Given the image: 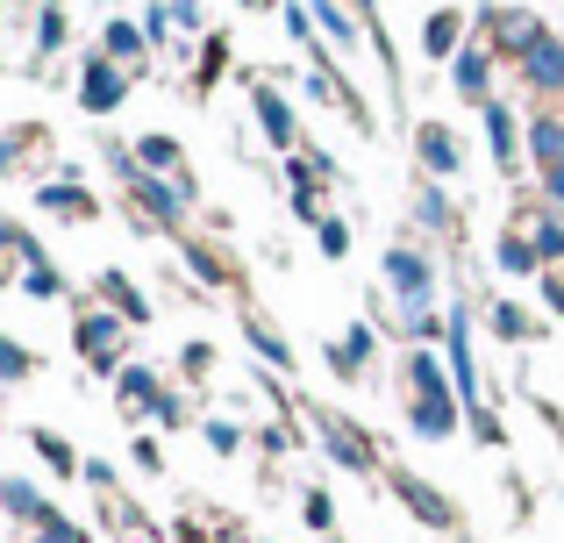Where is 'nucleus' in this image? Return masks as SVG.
Masks as SVG:
<instances>
[{
	"mask_svg": "<svg viewBox=\"0 0 564 543\" xmlns=\"http://www.w3.org/2000/svg\"><path fill=\"white\" fill-rule=\"evenodd\" d=\"M457 393L443 387V393H408V430L414 436H429V444H443V436H457Z\"/></svg>",
	"mask_w": 564,
	"mask_h": 543,
	"instance_id": "4",
	"label": "nucleus"
},
{
	"mask_svg": "<svg viewBox=\"0 0 564 543\" xmlns=\"http://www.w3.org/2000/svg\"><path fill=\"white\" fill-rule=\"evenodd\" d=\"M0 501H8L14 522H51V508L36 501V487H29V479H8V487H0Z\"/></svg>",
	"mask_w": 564,
	"mask_h": 543,
	"instance_id": "23",
	"label": "nucleus"
},
{
	"mask_svg": "<svg viewBox=\"0 0 564 543\" xmlns=\"http://www.w3.org/2000/svg\"><path fill=\"white\" fill-rule=\"evenodd\" d=\"M457 36H465V14H457V8H436V14H429V29H422L429 57H457Z\"/></svg>",
	"mask_w": 564,
	"mask_h": 543,
	"instance_id": "19",
	"label": "nucleus"
},
{
	"mask_svg": "<svg viewBox=\"0 0 564 543\" xmlns=\"http://www.w3.org/2000/svg\"><path fill=\"white\" fill-rule=\"evenodd\" d=\"M250 344H258V358H272V365H293V344L272 329L264 315H250Z\"/></svg>",
	"mask_w": 564,
	"mask_h": 543,
	"instance_id": "28",
	"label": "nucleus"
},
{
	"mask_svg": "<svg viewBox=\"0 0 564 543\" xmlns=\"http://www.w3.org/2000/svg\"><path fill=\"white\" fill-rule=\"evenodd\" d=\"M43 208H51V215H72V222H94V194H79L72 180L65 186H57V180L43 186Z\"/></svg>",
	"mask_w": 564,
	"mask_h": 543,
	"instance_id": "22",
	"label": "nucleus"
},
{
	"mask_svg": "<svg viewBox=\"0 0 564 543\" xmlns=\"http://www.w3.org/2000/svg\"><path fill=\"white\" fill-rule=\"evenodd\" d=\"M543 36H551V29H543L529 8H494V14H486V43H494L500 57H514V65H522V57L536 51Z\"/></svg>",
	"mask_w": 564,
	"mask_h": 543,
	"instance_id": "2",
	"label": "nucleus"
},
{
	"mask_svg": "<svg viewBox=\"0 0 564 543\" xmlns=\"http://www.w3.org/2000/svg\"><path fill=\"white\" fill-rule=\"evenodd\" d=\"M393 493H400V501H408L414 508V515H422L429 522V530H451V501H443V493L436 487H429V479H414V473H393Z\"/></svg>",
	"mask_w": 564,
	"mask_h": 543,
	"instance_id": "11",
	"label": "nucleus"
},
{
	"mask_svg": "<svg viewBox=\"0 0 564 543\" xmlns=\"http://www.w3.org/2000/svg\"><path fill=\"white\" fill-rule=\"evenodd\" d=\"M486 143H494V165L500 172H522V129H514L508 100H486Z\"/></svg>",
	"mask_w": 564,
	"mask_h": 543,
	"instance_id": "10",
	"label": "nucleus"
},
{
	"mask_svg": "<svg viewBox=\"0 0 564 543\" xmlns=\"http://www.w3.org/2000/svg\"><path fill=\"white\" fill-rule=\"evenodd\" d=\"M250 8H264V0H250Z\"/></svg>",
	"mask_w": 564,
	"mask_h": 543,
	"instance_id": "38",
	"label": "nucleus"
},
{
	"mask_svg": "<svg viewBox=\"0 0 564 543\" xmlns=\"http://www.w3.org/2000/svg\"><path fill=\"white\" fill-rule=\"evenodd\" d=\"M143 43H151V29H137V22H108L100 29V57H115V65H137Z\"/></svg>",
	"mask_w": 564,
	"mask_h": 543,
	"instance_id": "17",
	"label": "nucleus"
},
{
	"mask_svg": "<svg viewBox=\"0 0 564 543\" xmlns=\"http://www.w3.org/2000/svg\"><path fill=\"white\" fill-rule=\"evenodd\" d=\"M557 115H564V94H557Z\"/></svg>",
	"mask_w": 564,
	"mask_h": 543,
	"instance_id": "37",
	"label": "nucleus"
},
{
	"mask_svg": "<svg viewBox=\"0 0 564 543\" xmlns=\"http://www.w3.org/2000/svg\"><path fill=\"white\" fill-rule=\"evenodd\" d=\"M494 43H471V51H457V65H451V79H457V94H465V100H479V108H486V100H494Z\"/></svg>",
	"mask_w": 564,
	"mask_h": 543,
	"instance_id": "8",
	"label": "nucleus"
},
{
	"mask_svg": "<svg viewBox=\"0 0 564 543\" xmlns=\"http://www.w3.org/2000/svg\"><path fill=\"white\" fill-rule=\"evenodd\" d=\"M443 358H451V379H457V401H479V365H471V322H465V307L451 315V329H443Z\"/></svg>",
	"mask_w": 564,
	"mask_h": 543,
	"instance_id": "7",
	"label": "nucleus"
},
{
	"mask_svg": "<svg viewBox=\"0 0 564 543\" xmlns=\"http://www.w3.org/2000/svg\"><path fill=\"white\" fill-rule=\"evenodd\" d=\"M207 444H215V450H221V458H229V450H236V444H243V430H236V422H207Z\"/></svg>",
	"mask_w": 564,
	"mask_h": 543,
	"instance_id": "34",
	"label": "nucleus"
},
{
	"mask_svg": "<svg viewBox=\"0 0 564 543\" xmlns=\"http://www.w3.org/2000/svg\"><path fill=\"white\" fill-rule=\"evenodd\" d=\"M322 258H350V229L344 222H322Z\"/></svg>",
	"mask_w": 564,
	"mask_h": 543,
	"instance_id": "33",
	"label": "nucleus"
},
{
	"mask_svg": "<svg viewBox=\"0 0 564 543\" xmlns=\"http://www.w3.org/2000/svg\"><path fill=\"white\" fill-rule=\"evenodd\" d=\"M307 8H315V22L329 29V36L344 43V51H350V43H358V14H350V8H336V0H307Z\"/></svg>",
	"mask_w": 564,
	"mask_h": 543,
	"instance_id": "25",
	"label": "nucleus"
},
{
	"mask_svg": "<svg viewBox=\"0 0 564 543\" xmlns=\"http://www.w3.org/2000/svg\"><path fill=\"white\" fill-rule=\"evenodd\" d=\"M494 258H500V272H508V279H529V272H536V265H543V258H536V243H529V237H522V229H514V222H508V229H500V243H494Z\"/></svg>",
	"mask_w": 564,
	"mask_h": 543,
	"instance_id": "15",
	"label": "nucleus"
},
{
	"mask_svg": "<svg viewBox=\"0 0 564 543\" xmlns=\"http://www.w3.org/2000/svg\"><path fill=\"white\" fill-rule=\"evenodd\" d=\"M414 215H422V229H436V237H451V229H457L451 200H443L436 186H422V194H414Z\"/></svg>",
	"mask_w": 564,
	"mask_h": 543,
	"instance_id": "26",
	"label": "nucleus"
},
{
	"mask_svg": "<svg viewBox=\"0 0 564 543\" xmlns=\"http://www.w3.org/2000/svg\"><path fill=\"white\" fill-rule=\"evenodd\" d=\"M151 415H158V422H172V430H180V422H186V401H180V387H165V393H158V408H151Z\"/></svg>",
	"mask_w": 564,
	"mask_h": 543,
	"instance_id": "31",
	"label": "nucleus"
},
{
	"mask_svg": "<svg viewBox=\"0 0 564 543\" xmlns=\"http://www.w3.org/2000/svg\"><path fill=\"white\" fill-rule=\"evenodd\" d=\"M543 200H557V208H564V165L543 172Z\"/></svg>",
	"mask_w": 564,
	"mask_h": 543,
	"instance_id": "35",
	"label": "nucleus"
},
{
	"mask_svg": "<svg viewBox=\"0 0 564 543\" xmlns=\"http://www.w3.org/2000/svg\"><path fill=\"white\" fill-rule=\"evenodd\" d=\"M100 307H115V315H129V322H143L151 307H143V293L129 286L122 272H100Z\"/></svg>",
	"mask_w": 564,
	"mask_h": 543,
	"instance_id": "20",
	"label": "nucleus"
},
{
	"mask_svg": "<svg viewBox=\"0 0 564 543\" xmlns=\"http://www.w3.org/2000/svg\"><path fill=\"white\" fill-rule=\"evenodd\" d=\"M158 393L165 387H158V372H143V365H122V372H115V401H122L129 415H151Z\"/></svg>",
	"mask_w": 564,
	"mask_h": 543,
	"instance_id": "14",
	"label": "nucleus"
},
{
	"mask_svg": "<svg viewBox=\"0 0 564 543\" xmlns=\"http://www.w3.org/2000/svg\"><path fill=\"white\" fill-rule=\"evenodd\" d=\"M543 301H551L557 315H564V279H543Z\"/></svg>",
	"mask_w": 564,
	"mask_h": 543,
	"instance_id": "36",
	"label": "nucleus"
},
{
	"mask_svg": "<svg viewBox=\"0 0 564 543\" xmlns=\"http://www.w3.org/2000/svg\"><path fill=\"white\" fill-rule=\"evenodd\" d=\"M508 222L522 229L529 243H536V258H543V265H557V258H564V208H557V200H536V208L508 215Z\"/></svg>",
	"mask_w": 564,
	"mask_h": 543,
	"instance_id": "5",
	"label": "nucleus"
},
{
	"mask_svg": "<svg viewBox=\"0 0 564 543\" xmlns=\"http://www.w3.org/2000/svg\"><path fill=\"white\" fill-rule=\"evenodd\" d=\"M22 286L36 293V301H57V293H65V279H57L51 265H29V272H22Z\"/></svg>",
	"mask_w": 564,
	"mask_h": 543,
	"instance_id": "29",
	"label": "nucleus"
},
{
	"mask_svg": "<svg viewBox=\"0 0 564 543\" xmlns=\"http://www.w3.org/2000/svg\"><path fill=\"white\" fill-rule=\"evenodd\" d=\"M29 444H36V458L51 465L57 479H65V473H79V458H72V444H65V436H51V430H29Z\"/></svg>",
	"mask_w": 564,
	"mask_h": 543,
	"instance_id": "24",
	"label": "nucleus"
},
{
	"mask_svg": "<svg viewBox=\"0 0 564 543\" xmlns=\"http://www.w3.org/2000/svg\"><path fill=\"white\" fill-rule=\"evenodd\" d=\"M79 358H86V372H100V379L122 372V358H129V315H115V307H86V315H79Z\"/></svg>",
	"mask_w": 564,
	"mask_h": 543,
	"instance_id": "1",
	"label": "nucleus"
},
{
	"mask_svg": "<svg viewBox=\"0 0 564 543\" xmlns=\"http://www.w3.org/2000/svg\"><path fill=\"white\" fill-rule=\"evenodd\" d=\"M14 543H72V530H65V522H36V530H22V536H14Z\"/></svg>",
	"mask_w": 564,
	"mask_h": 543,
	"instance_id": "32",
	"label": "nucleus"
},
{
	"mask_svg": "<svg viewBox=\"0 0 564 543\" xmlns=\"http://www.w3.org/2000/svg\"><path fill=\"white\" fill-rule=\"evenodd\" d=\"M414 158H422L429 180H457V172H465V143H457L451 122H422L414 129Z\"/></svg>",
	"mask_w": 564,
	"mask_h": 543,
	"instance_id": "3",
	"label": "nucleus"
},
{
	"mask_svg": "<svg viewBox=\"0 0 564 543\" xmlns=\"http://www.w3.org/2000/svg\"><path fill=\"white\" fill-rule=\"evenodd\" d=\"M322 422V436H329V458L336 465H350V473H372V436L358 430V422H344V415H315Z\"/></svg>",
	"mask_w": 564,
	"mask_h": 543,
	"instance_id": "9",
	"label": "nucleus"
},
{
	"mask_svg": "<svg viewBox=\"0 0 564 543\" xmlns=\"http://www.w3.org/2000/svg\"><path fill=\"white\" fill-rule=\"evenodd\" d=\"M494 336H500V344H529V336H536V322H529L514 301H500L494 307Z\"/></svg>",
	"mask_w": 564,
	"mask_h": 543,
	"instance_id": "27",
	"label": "nucleus"
},
{
	"mask_svg": "<svg viewBox=\"0 0 564 543\" xmlns=\"http://www.w3.org/2000/svg\"><path fill=\"white\" fill-rule=\"evenodd\" d=\"M137 158H143V165H158L165 180H180V186H186V151H180L172 137H143V143H137Z\"/></svg>",
	"mask_w": 564,
	"mask_h": 543,
	"instance_id": "21",
	"label": "nucleus"
},
{
	"mask_svg": "<svg viewBox=\"0 0 564 543\" xmlns=\"http://www.w3.org/2000/svg\"><path fill=\"white\" fill-rule=\"evenodd\" d=\"M122 94H129V72L115 65V57H86V79H79L86 115H115V108H122Z\"/></svg>",
	"mask_w": 564,
	"mask_h": 543,
	"instance_id": "6",
	"label": "nucleus"
},
{
	"mask_svg": "<svg viewBox=\"0 0 564 543\" xmlns=\"http://www.w3.org/2000/svg\"><path fill=\"white\" fill-rule=\"evenodd\" d=\"M250 108H258L264 143H272V151H286V143H293V108H286V94H279V86H258V100H250Z\"/></svg>",
	"mask_w": 564,
	"mask_h": 543,
	"instance_id": "13",
	"label": "nucleus"
},
{
	"mask_svg": "<svg viewBox=\"0 0 564 543\" xmlns=\"http://www.w3.org/2000/svg\"><path fill=\"white\" fill-rule=\"evenodd\" d=\"M29 365H36V358H29L22 344H0V372H8V387H22V379H29Z\"/></svg>",
	"mask_w": 564,
	"mask_h": 543,
	"instance_id": "30",
	"label": "nucleus"
},
{
	"mask_svg": "<svg viewBox=\"0 0 564 543\" xmlns=\"http://www.w3.org/2000/svg\"><path fill=\"white\" fill-rule=\"evenodd\" d=\"M522 79L536 86V94H564V43L557 36H543L536 51L522 57Z\"/></svg>",
	"mask_w": 564,
	"mask_h": 543,
	"instance_id": "12",
	"label": "nucleus"
},
{
	"mask_svg": "<svg viewBox=\"0 0 564 543\" xmlns=\"http://www.w3.org/2000/svg\"><path fill=\"white\" fill-rule=\"evenodd\" d=\"M372 344H379L372 329H350V336H336V344H329V365H336L344 379H358L365 365H372Z\"/></svg>",
	"mask_w": 564,
	"mask_h": 543,
	"instance_id": "18",
	"label": "nucleus"
},
{
	"mask_svg": "<svg viewBox=\"0 0 564 543\" xmlns=\"http://www.w3.org/2000/svg\"><path fill=\"white\" fill-rule=\"evenodd\" d=\"M529 158H536L543 172L564 165V115H557V108H551V115H536V129H529Z\"/></svg>",
	"mask_w": 564,
	"mask_h": 543,
	"instance_id": "16",
	"label": "nucleus"
}]
</instances>
